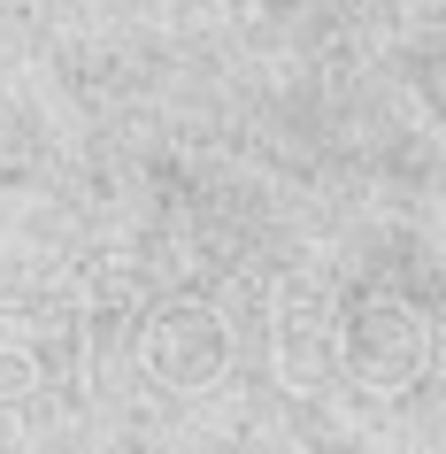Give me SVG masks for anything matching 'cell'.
Segmentation results:
<instances>
[{
  "label": "cell",
  "instance_id": "cell-1",
  "mask_svg": "<svg viewBox=\"0 0 446 454\" xmlns=\"http://www.w3.org/2000/svg\"><path fill=\"white\" fill-rule=\"evenodd\" d=\"M423 362H431V332H423L416 309H400V301H354L339 316V370H354L362 385L400 393V385L423 378Z\"/></svg>",
  "mask_w": 446,
  "mask_h": 454
},
{
  "label": "cell",
  "instance_id": "cell-2",
  "mask_svg": "<svg viewBox=\"0 0 446 454\" xmlns=\"http://www.w3.org/2000/svg\"><path fill=\"white\" fill-rule=\"evenodd\" d=\"M139 362L162 385H208V378H223V362H231V332H223L208 309H162L146 324V339H139Z\"/></svg>",
  "mask_w": 446,
  "mask_h": 454
},
{
  "label": "cell",
  "instance_id": "cell-3",
  "mask_svg": "<svg viewBox=\"0 0 446 454\" xmlns=\"http://www.w3.org/2000/svg\"><path fill=\"white\" fill-rule=\"evenodd\" d=\"M339 370V316L316 293H293L278 309V378L285 385H324Z\"/></svg>",
  "mask_w": 446,
  "mask_h": 454
}]
</instances>
